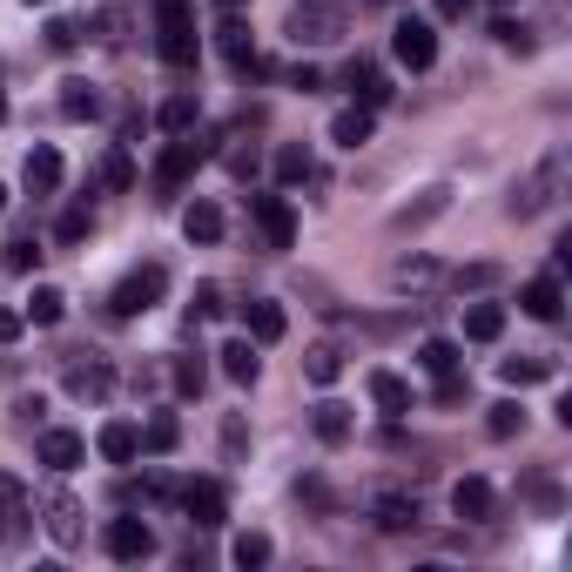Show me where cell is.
I'll return each instance as SVG.
<instances>
[{
	"label": "cell",
	"instance_id": "6da1fadb",
	"mask_svg": "<svg viewBox=\"0 0 572 572\" xmlns=\"http://www.w3.org/2000/svg\"><path fill=\"white\" fill-rule=\"evenodd\" d=\"M155 54L169 67H196L202 54V34H196V14L189 0H155Z\"/></svg>",
	"mask_w": 572,
	"mask_h": 572
},
{
	"label": "cell",
	"instance_id": "7a4b0ae2",
	"mask_svg": "<svg viewBox=\"0 0 572 572\" xmlns=\"http://www.w3.org/2000/svg\"><path fill=\"white\" fill-rule=\"evenodd\" d=\"M344 28H351L344 0H297V14H290V41L297 48H331V41H344Z\"/></svg>",
	"mask_w": 572,
	"mask_h": 572
},
{
	"label": "cell",
	"instance_id": "3957f363",
	"mask_svg": "<svg viewBox=\"0 0 572 572\" xmlns=\"http://www.w3.org/2000/svg\"><path fill=\"white\" fill-rule=\"evenodd\" d=\"M559 183H565V155L552 148V155H539V169H532L526 183H512V202H506V209H512L519 222H532V216H545V209L559 202Z\"/></svg>",
	"mask_w": 572,
	"mask_h": 572
},
{
	"label": "cell",
	"instance_id": "277c9868",
	"mask_svg": "<svg viewBox=\"0 0 572 572\" xmlns=\"http://www.w3.org/2000/svg\"><path fill=\"white\" fill-rule=\"evenodd\" d=\"M61 384H67V397H81V404H102V397L115 391V364H108L102 351H67V357H61Z\"/></svg>",
	"mask_w": 572,
	"mask_h": 572
},
{
	"label": "cell",
	"instance_id": "5b68a950",
	"mask_svg": "<svg viewBox=\"0 0 572 572\" xmlns=\"http://www.w3.org/2000/svg\"><path fill=\"white\" fill-rule=\"evenodd\" d=\"M202 162H209V135H196V128L176 135L169 148H162V162H155V189H162V196H176V189L202 169Z\"/></svg>",
	"mask_w": 572,
	"mask_h": 572
},
{
	"label": "cell",
	"instance_id": "8992f818",
	"mask_svg": "<svg viewBox=\"0 0 572 572\" xmlns=\"http://www.w3.org/2000/svg\"><path fill=\"white\" fill-rule=\"evenodd\" d=\"M162 297H169V270H162V263H142V270H128V277L115 283L108 310H115V316H142V310H155Z\"/></svg>",
	"mask_w": 572,
	"mask_h": 572
},
{
	"label": "cell",
	"instance_id": "52a82bcc",
	"mask_svg": "<svg viewBox=\"0 0 572 572\" xmlns=\"http://www.w3.org/2000/svg\"><path fill=\"white\" fill-rule=\"evenodd\" d=\"M364 519L377 532H412L425 512H418V492H397V485H371L364 492Z\"/></svg>",
	"mask_w": 572,
	"mask_h": 572
},
{
	"label": "cell",
	"instance_id": "ba28073f",
	"mask_svg": "<svg viewBox=\"0 0 572 572\" xmlns=\"http://www.w3.org/2000/svg\"><path fill=\"white\" fill-rule=\"evenodd\" d=\"M391 54H397V67L425 74V67L438 61V28L418 21V14H412V21H397V28H391Z\"/></svg>",
	"mask_w": 572,
	"mask_h": 572
},
{
	"label": "cell",
	"instance_id": "9c48e42d",
	"mask_svg": "<svg viewBox=\"0 0 572 572\" xmlns=\"http://www.w3.org/2000/svg\"><path fill=\"white\" fill-rule=\"evenodd\" d=\"M451 512H458L465 526H492V519H499V492L471 471V478H458V485H451Z\"/></svg>",
	"mask_w": 572,
	"mask_h": 572
},
{
	"label": "cell",
	"instance_id": "30bf717a",
	"mask_svg": "<svg viewBox=\"0 0 572 572\" xmlns=\"http://www.w3.org/2000/svg\"><path fill=\"white\" fill-rule=\"evenodd\" d=\"M176 499H183V512H189L196 526H222V512H229V499H222V485H216V478H189Z\"/></svg>",
	"mask_w": 572,
	"mask_h": 572
},
{
	"label": "cell",
	"instance_id": "8fae6325",
	"mask_svg": "<svg viewBox=\"0 0 572 572\" xmlns=\"http://www.w3.org/2000/svg\"><path fill=\"white\" fill-rule=\"evenodd\" d=\"M108 559H122V565H135V559H148L155 552V532L142 526V519H108Z\"/></svg>",
	"mask_w": 572,
	"mask_h": 572
},
{
	"label": "cell",
	"instance_id": "7c38bea8",
	"mask_svg": "<svg viewBox=\"0 0 572 572\" xmlns=\"http://www.w3.org/2000/svg\"><path fill=\"white\" fill-rule=\"evenodd\" d=\"M242 331H250V344H277L290 331V316H283L277 297H250V303H242Z\"/></svg>",
	"mask_w": 572,
	"mask_h": 572
},
{
	"label": "cell",
	"instance_id": "4fadbf2b",
	"mask_svg": "<svg viewBox=\"0 0 572 572\" xmlns=\"http://www.w3.org/2000/svg\"><path fill=\"white\" fill-rule=\"evenodd\" d=\"M250 209H257V229L270 236V250H290V242H297V209L283 196H257Z\"/></svg>",
	"mask_w": 572,
	"mask_h": 572
},
{
	"label": "cell",
	"instance_id": "5bb4252c",
	"mask_svg": "<svg viewBox=\"0 0 572 572\" xmlns=\"http://www.w3.org/2000/svg\"><path fill=\"white\" fill-rule=\"evenodd\" d=\"M344 89L357 95V108H384V102H391V74H384L377 61H351V67H344Z\"/></svg>",
	"mask_w": 572,
	"mask_h": 572
},
{
	"label": "cell",
	"instance_id": "9a60e30c",
	"mask_svg": "<svg viewBox=\"0 0 572 572\" xmlns=\"http://www.w3.org/2000/svg\"><path fill=\"white\" fill-rule=\"evenodd\" d=\"M216 48H222V61H229L236 74H263V61H257V48H250V28H242L236 14L216 28Z\"/></svg>",
	"mask_w": 572,
	"mask_h": 572
},
{
	"label": "cell",
	"instance_id": "2e32d148",
	"mask_svg": "<svg viewBox=\"0 0 572 572\" xmlns=\"http://www.w3.org/2000/svg\"><path fill=\"white\" fill-rule=\"evenodd\" d=\"M95 451H102L108 465H135V458H142V425L108 418V425H102V438H95Z\"/></svg>",
	"mask_w": 572,
	"mask_h": 572
},
{
	"label": "cell",
	"instance_id": "e0dca14e",
	"mask_svg": "<svg viewBox=\"0 0 572 572\" xmlns=\"http://www.w3.org/2000/svg\"><path fill=\"white\" fill-rule=\"evenodd\" d=\"M451 209V189H418V202H404L397 216H391V229L397 236H412V229H425V222H438Z\"/></svg>",
	"mask_w": 572,
	"mask_h": 572
},
{
	"label": "cell",
	"instance_id": "ac0fdd59",
	"mask_svg": "<svg viewBox=\"0 0 572 572\" xmlns=\"http://www.w3.org/2000/svg\"><path fill=\"white\" fill-rule=\"evenodd\" d=\"M310 431H316L323 445H351V431H357V418H351V404H337V397H323L316 412H310Z\"/></svg>",
	"mask_w": 572,
	"mask_h": 572
},
{
	"label": "cell",
	"instance_id": "d6986e66",
	"mask_svg": "<svg viewBox=\"0 0 572 572\" xmlns=\"http://www.w3.org/2000/svg\"><path fill=\"white\" fill-rule=\"evenodd\" d=\"M21 183H28V196H54V189H61V155H54L48 142H41V148H28Z\"/></svg>",
	"mask_w": 572,
	"mask_h": 572
},
{
	"label": "cell",
	"instance_id": "ffe728a7",
	"mask_svg": "<svg viewBox=\"0 0 572 572\" xmlns=\"http://www.w3.org/2000/svg\"><path fill=\"white\" fill-rule=\"evenodd\" d=\"M519 310H526V316H539V323H559V310H565L559 277H552V270H545V277H532V283L519 290Z\"/></svg>",
	"mask_w": 572,
	"mask_h": 572
},
{
	"label": "cell",
	"instance_id": "44dd1931",
	"mask_svg": "<svg viewBox=\"0 0 572 572\" xmlns=\"http://www.w3.org/2000/svg\"><path fill=\"white\" fill-rule=\"evenodd\" d=\"M438 283H445V270H438L425 250H412V257L391 263V290H438Z\"/></svg>",
	"mask_w": 572,
	"mask_h": 572
},
{
	"label": "cell",
	"instance_id": "7402d4cb",
	"mask_svg": "<svg viewBox=\"0 0 572 572\" xmlns=\"http://www.w3.org/2000/svg\"><path fill=\"white\" fill-rule=\"evenodd\" d=\"M41 512H48L54 545H81V506H74L67 492H48V499H41Z\"/></svg>",
	"mask_w": 572,
	"mask_h": 572
},
{
	"label": "cell",
	"instance_id": "603a6c76",
	"mask_svg": "<svg viewBox=\"0 0 572 572\" xmlns=\"http://www.w3.org/2000/svg\"><path fill=\"white\" fill-rule=\"evenodd\" d=\"M371 404L384 418H404V412H412V384H404L397 371H371Z\"/></svg>",
	"mask_w": 572,
	"mask_h": 572
},
{
	"label": "cell",
	"instance_id": "cb8c5ba5",
	"mask_svg": "<svg viewBox=\"0 0 572 572\" xmlns=\"http://www.w3.org/2000/svg\"><path fill=\"white\" fill-rule=\"evenodd\" d=\"M216 357H222V377H229V384H242V391H250V384H257V371H263V364H257V344H250V337H229V344H222Z\"/></svg>",
	"mask_w": 572,
	"mask_h": 572
},
{
	"label": "cell",
	"instance_id": "d4e9b609",
	"mask_svg": "<svg viewBox=\"0 0 572 572\" xmlns=\"http://www.w3.org/2000/svg\"><path fill=\"white\" fill-rule=\"evenodd\" d=\"M277 183H283V189L316 183V155H310L303 142H283V148H277Z\"/></svg>",
	"mask_w": 572,
	"mask_h": 572
},
{
	"label": "cell",
	"instance_id": "484cf974",
	"mask_svg": "<svg viewBox=\"0 0 572 572\" xmlns=\"http://www.w3.org/2000/svg\"><path fill=\"white\" fill-rule=\"evenodd\" d=\"M176 445H183V425H176V412H155V418L142 425V451H148V458H169Z\"/></svg>",
	"mask_w": 572,
	"mask_h": 572
},
{
	"label": "cell",
	"instance_id": "4316f807",
	"mask_svg": "<svg viewBox=\"0 0 572 572\" xmlns=\"http://www.w3.org/2000/svg\"><path fill=\"white\" fill-rule=\"evenodd\" d=\"M81 451H89V445H81L74 431H41V465H48V471H74Z\"/></svg>",
	"mask_w": 572,
	"mask_h": 572
},
{
	"label": "cell",
	"instance_id": "83f0119b",
	"mask_svg": "<svg viewBox=\"0 0 572 572\" xmlns=\"http://www.w3.org/2000/svg\"><path fill=\"white\" fill-rule=\"evenodd\" d=\"M465 337H471V344H499V337H506V310H499V303H471V310H465Z\"/></svg>",
	"mask_w": 572,
	"mask_h": 572
},
{
	"label": "cell",
	"instance_id": "f1b7e54d",
	"mask_svg": "<svg viewBox=\"0 0 572 572\" xmlns=\"http://www.w3.org/2000/svg\"><path fill=\"white\" fill-rule=\"evenodd\" d=\"M331 142H337V148H364V142H371V108H357V102L337 108V115H331Z\"/></svg>",
	"mask_w": 572,
	"mask_h": 572
},
{
	"label": "cell",
	"instance_id": "f546056e",
	"mask_svg": "<svg viewBox=\"0 0 572 572\" xmlns=\"http://www.w3.org/2000/svg\"><path fill=\"white\" fill-rule=\"evenodd\" d=\"M183 236H189V242H222V209L196 196V202L183 209Z\"/></svg>",
	"mask_w": 572,
	"mask_h": 572
},
{
	"label": "cell",
	"instance_id": "4dcf8cb0",
	"mask_svg": "<svg viewBox=\"0 0 572 572\" xmlns=\"http://www.w3.org/2000/svg\"><path fill=\"white\" fill-rule=\"evenodd\" d=\"M28 323H41V331H54V323L67 316V297L54 290V283H34V297H28V310H21Z\"/></svg>",
	"mask_w": 572,
	"mask_h": 572
},
{
	"label": "cell",
	"instance_id": "1f68e13d",
	"mask_svg": "<svg viewBox=\"0 0 572 572\" xmlns=\"http://www.w3.org/2000/svg\"><path fill=\"white\" fill-rule=\"evenodd\" d=\"M303 377H310V384H337V377H344V351H337V344H310V351H303Z\"/></svg>",
	"mask_w": 572,
	"mask_h": 572
},
{
	"label": "cell",
	"instance_id": "d6a6232c",
	"mask_svg": "<svg viewBox=\"0 0 572 572\" xmlns=\"http://www.w3.org/2000/svg\"><path fill=\"white\" fill-rule=\"evenodd\" d=\"M61 115L67 122H95L102 115V95L89 89V81H61Z\"/></svg>",
	"mask_w": 572,
	"mask_h": 572
},
{
	"label": "cell",
	"instance_id": "836d02e7",
	"mask_svg": "<svg viewBox=\"0 0 572 572\" xmlns=\"http://www.w3.org/2000/svg\"><path fill=\"white\" fill-rule=\"evenodd\" d=\"M196 115H202V102H196L189 89H183V95H169V102L155 108V122L169 128V135H189V128H196Z\"/></svg>",
	"mask_w": 572,
	"mask_h": 572
},
{
	"label": "cell",
	"instance_id": "e575fe53",
	"mask_svg": "<svg viewBox=\"0 0 572 572\" xmlns=\"http://www.w3.org/2000/svg\"><path fill=\"white\" fill-rule=\"evenodd\" d=\"M270 532H236V545H229V559L242 565V572H257V565H270Z\"/></svg>",
	"mask_w": 572,
	"mask_h": 572
},
{
	"label": "cell",
	"instance_id": "d590c367",
	"mask_svg": "<svg viewBox=\"0 0 572 572\" xmlns=\"http://www.w3.org/2000/svg\"><path fill=\"white\" fill-rule=\"evenodd\" d=\"M499 377H506L512 391H526V384H545V377H552V357H506V364H499Z\"/></svg>",
	"mask_w": 572,
	"mask_h": 572
},
{
	"label": "cell",
	"instance_id": "8d00e7d4",
	"mask_svg": "<svg viewBox=\"0 0 572 572\" xmlns=\"http://www.w3.org/2000/svg\"><path fill=\"white\" fill-rule=\"evenodd\" d=\"M222 169H229L236 183H257V169H263V155H257V142H229V148H222Z\"/></svg>",
	"mask_w": 572,
	"mask_h": 572
},
{
	"label": "cell",
	"instance_id": "74e56055",
	"mask_svg": "<svg viewBox=\"0 0 572 572\" xmlns=\"http://www.w3.org/2000/svg\"><path fill=\"white\" fill-rule=\"evenodd\" d=\"M418 364H425L431 377H445V371H458V344H451V337H425V344H418Z\"/></svg>",
	"mask_w": 572,
	"mask_h": 572
},
{
	"label": "cell",
	"instance_id": "f35d334b",
	"mask_svg": "<svg viewBox=\"0 0 572 572\" xmlns=\"http://www.w3.org/2000/svg\"><path fill=\"white\" fill-rule=\"evenodd\" d=\"M485 431H492V438H519L526 431V404H492V418H485Z\"/></svg>",
	"mask_w": 572,
	"mask_h": 572
},
{
	"label": "cell",
	"instance_id": "ab89813d",
	"mask_svg": "<svg viewBox=\"0 0 572 572\" xmlns=\"http://www.w3.org/2000/svg\"><path fill=\"white\" fill-rule=\"evenodd\" d=\"M169 377H176V391H183V397H202L209 364H202V357H176V371H169Z\"/></svg>",
	"mask_w": 572,
	"mask_h": 572
},
{
	"label": "cell",
	"instance_id": "60d3db41",
	"mask_svg": "<svg viewBox=\"0 0 572 572\" xmlns=\"http://www.w3.org/2000/svg\"><path fill=\"white\" fill-rule=\"evenodd\" d=\"M128 183H135L128 148H108V155H102V189H128Z\"/></svg>",
	"mask_w": 572,
	"mask_h": 572
},
{
	"label": "cell",
	"instance_id": "b9f144b4",
	"mask_svg": "<svg viewBox=\"0 0 572 572\" xmlns=\"http://www.w3.org/2000/svg\"><path fill=\"white\" fill-rule=\"evenodd\" d=\"M499 283V263H465V270H451V290L465 297V290H492Z\"/></svg>",
	"mask_w": 572,
	"mask_h": 572
},
{
	"label": "cell",
	"instance_id": "7bdbcfd3",
	"mask_svg": "<svg viewBox=\"0 0 572 572\" xmlns=\"http://www.w3.org/2000/svg\"><path fill=\"white\" fill-rule=\"evenodd\" d=\"M81 34H89V28L67 21V14H54V21H48V48H54V54H74V48H81Z\"/></svg>",
	"mask_w": 572,
	"mask_h": 572
},
{
	"label": "cell",
	"instance_id": "ee69618b",
	"mask_svg": "<svg viewBox=\"0 0 572 572\" xmlns=\"http://www.w3.org/2000/svg\"><path fill=\"white\" fill-rule=\"evenodd\" d=\"M0 263H8L14 277H28V270H41V250H34V236H14V242H8V257H0Z\"/></svg>",
	"mask_w": 572,
	"mask_h": 572
},
{
	"label": "cell",
	"instance_id": "f6af8a7d",
	"mask_svg": "<svg viewBox=\"0 0 572 572\" xmlns=\"http://www.w3.org/2000/svg\"><path fill=\"white\" fill-rule=\"evenodd\" d=\"M492 34H499V48H512V54H532V28H526V21H499Z\"/></svg>",
	"mask_w": 572,
	"mask_h": 572
},
{
	"label": "cell",
	"instance_id": "bcb514c9",
	"mask_svg": "<svg viewBox=\"0 0 572 572\" xmlns=\"http://www.w3.org/2000/svg\"><path fill=\"white\" fill-rule=\"evenodd\" d=\"M89 229H95V216H89V209H67V216L54 222V236H61V242H81Z\"/></svg>",
	"mask_w": 572,
	"mask_h": 572
},
{
	"label": "cell",
	"instance_id": "7dc6e473",
	"mask_svg": "<svg viewBox=\"0 0 572 572\" xmlns=\"http://www.w3.org/2000/svg\"><path fill=\"white\" fill-rule=\"evenodd\" d=\"M465 397H471V377L445 371V377H438V404H465Z\"/></svg>",
	"mask_w": 572,
	"mask_h": 572
},
{
	"label": "cell",
	"instance_id": "c3c4849f",
	"mask_svg": "<svg viewBox=\"0 0 572 572\" xmlns=\"http://www.w3.org/2000/svg\"><path fill=\"white\" fill-rule=\"evenodd\" d=\"M242 445H250V431H242V418H222V451L242 458Z\"/></svg>",
	"mask_w": 572,
	"mask_h": 572
},
{
	"label": "cell",
	"instance_id": "681fc988",
	"mask_svg": "<svg viewBox=\"0 0 572 572\" xmlns=\"http://www.w3.org/2000/svg\"><path fill=\"white\" fill-rule=\"evenodd\" d=\"M21 331H28V316H21V310H8V303H0V344H14Z\"/></svg>",
	"mask_w": 572,
	"mask_h": 572
},
{
	"label": "cell",
	"instance_id": "f907efd6",
	"mask_svg": "<svg viewBox=\"0 0 572 572\" xmlns=\"http://www.w3.org/2000/svg\"><path fill=\"white\" fill-rule=\"evenodd\" d=\"M196 316H222V290H216V283L196 290Z\"/></svg>",
	"mask_w": 572,
	"mask_h": 572
},
{
	"label": "cell",
	"instance_id": "816d5d0a",
	"mask_svg": "<svg viewBox=\"0 0 572 572\" xmlns=\"http://www.w3.org/2000/svg\"><path fill=\"white\" fill-rule=\"evenodd\" d=\"M290 89H303V95H310V89H323V74H316L310 61H297V67H290Z\"/></svg>",
	"mask_w": 572,
	"mask_h": 572
},
{
	"label": "cell",
	"instance_id": "f5cc1de1",
	"mask_svg": "<svg viewBox=\"0 0 572 572\" xmlns=\"http://www.w3.org/2000/svg\"><path fill=\"white\" fill-rule=\"evenodd\" d=\"M297 499H303V506H323L331 492H323V478H297Z\"/></svg>",
	"mask_w": 572,
	"mask_h": 572
},
{
	"label": "cell",
	"instance_id": "db71d44e",
	"mask_svg": "<svg viewBox=\"0 0 572 572\" xmlns=\"http://www.w3.org/2000/svg\"><path fill=\"white\" fill-rule=\"evenodd\" d=\"M431 8H438V21H465V14H471V0H431Z\"/></svg>",
	"mask_w": 572,
	"mask_h": 572
},
{
	"label": "cell",
	"instance_id": "11a10c76",
	"mask_svg": "<svg viewBox=\"0 0 572 572\" xmlns=\"http://www.w3.org/2000/svg\"><path fill=\"white\" fill-rule=\"evenodd\" d=\"M492 8H499V14H512V8H519V0H492Z\"/></svg>",
	"mask_w": 572,
	"mask_h": 572
},
{
	"label": "cell",
	"instance_id": "9f6ffc18",
	"mask_svg": "<svg viewBox=\"0 0 572 572\" xmlns=\"http://www.w3.org/2000/svg\"><path fill=\"white\" fill-rule=\"evenodd\" d=\"M0 209H8V183H0Z\"/></svg>",
	"mask_w": 572,
	"mask_h": 572
},
{
	"label": "cell",
	"instance_id": "6f0895ef",
	"mask_svg": "<svg viewBox=\"0 0 572 572\" xmlns=\"http://www.w3.org/2000/svg\"><path fill=\"white\" fill-rule=\"evenodd\" d=\"M0 122H8V95H0Z\"/></svg>",
	"mask_w": 572,
	"mask_h": 572
},
{
	"label": "cell",
	"instance_id": "680465c9",
	"mask_svg": "<svg viewBox=\"0 0 572 572\" xmlns=\"http://www.w3.org/2000/svg\"><path fill=\"white\" fill-rule=\"evenodd\" d=\"M28 8H54V0H28Z\"/></svg>",
	"mask_w": 572,
	"mask_h": 572
},
{
	"label": "cell",
	"instance_id": "91938a15",
	"mask_svg": "<svg viewBox=\"0 0 572 572\" xmlns=\"http://www.w3.org/2000/svg\"><path fill=\"white\" fill-rule=\"evenodd\" d=\"M222 8H242V0H222Z\"/></svg>",
	"mask_w": 572,
	"mask_h": 572
}]
</instances>
